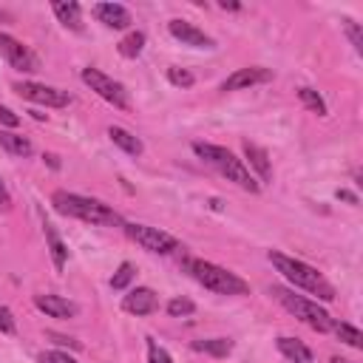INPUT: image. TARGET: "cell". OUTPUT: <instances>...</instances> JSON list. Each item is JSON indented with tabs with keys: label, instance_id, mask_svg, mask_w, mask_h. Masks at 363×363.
Wrapping results in <instances>:
<instances>
[{
	"label": "cell",
	"instance_id": "6da1fadb",
	"mask_svg": "<svg viewBox=\"0 0 363 363\" xmlns=\"http://www.w3.org/2000/svg\"><path fill=\"white\" fill-rule=\"evenodd\" d=\"M51 204L60 216L68 218H79L85 224H96V227H122L125 218L105 201L99 199H88L79 193H68V190H54L51 193Z\"/></svg>",
	"mask_w": 363,
	"mask_h": 363
},
{
	"label": "cell",
	"instance_id": "7a4b0ae2",
	"mask_svg": "<svg viewBox=\"0 0 363 363\" xmlns=\"http://www.w3.org/2000/svg\"><path fill=\"white\" fill-rule=\"evenodd\" d=\"M267 258H269V264H272L292 286H298V289H303V292H309V295H318L320 301H335V286L323 278V272H318V269L309 267L306 261H298V258L284 255V252H278V250H269Z\"/></svg>",
	"mask_w": 363,
	"mask_h": 363
},
{
	"label": "cell",
	"instance_id": "3957f363",
	"mask_svg": "<svg viewBox=\"0 0 363 363\" xmlns=\"http://www.w3.org/2000/svg\"><path fill=\"white\" fill-rule=\"evenodd\" d=\"M193 153L199 156V159H204L207 164H213L227 182H233V184H238L241 190H247V193H258V182H255V176L247 170V164L235 156V153H230L227 147H221V145H210V142H193Z\"/></svg>",
	"mask_w": 363,
	"mask_h": 363
},
{
	"label": "cell",
	"instance_id": "277c9868",
	"mask_svg": "<svg viewBox=\"0 0 363 363\" xmlns=\"http://www.w3.org/2000/svg\"><path fill=\"white\" fill-rule=\"evenodd\" d=\"M184 269L190 272V278L196 284H201L210 292H218V295H247L250 292V284L241 275H235V272H230V269H224L213 261L184 258Z\"/></svg>",
	"mask_w": 363,
	"mask_h": 363
},
{
	"label": "cell",
	"instance_id": "5b68a950",
	"mask_svg": "<svg viewBox=\"0 0 363 363\" xmlns=\"http://www.w3.org/2000/svg\"><path fill=\"white\" fill-rule=\"evenodd\" d=\"M269 295H272L286 312H292L298 320H303L306 326H312L315 332H332L335 318H332L323 306H318V301H309V298H303V295H295V292L286 289V286H269Z\"/></svg>",
	"mask_w": 363,
	"mask_h": 363
},
{
	"label": "cell",
	"instance_id": "8992f818",
	"mask_svg": "<svg viewBox=\"0 0 363 363\" xmlns=\"http://www.w3.org/2000/svg\"><path fill=\"white\" fill-rule=\"evenodd\" d=\"M125 235L130 241H136L142 250L156 252V255H170L179 250V238H173L170 233L159 230V227H147V224H136V221H125L122 224Z\"/></svg>",
	"mask_w": 363,
	"mask_h": 363
},
{
	"label": "cell",
	"instance_id": "52a82bcc",
	"mask_svg": "<svg viewBox=\"0 0 363 363\" xmlns=\"http://www.w3.org/2000/svg\"><path fill=\"white\" fill-rule=\"evenodd\" d=\"M82 82L91 88V91H96L105 102H111L113 108H119V111H128L130 108V96H128V91H125V85L119 82V79H113V77H108L105 71H99V68H82Z\"/></svg>",
	"mask_w": 363,
	"mask_h": 363
},
{
	"label": "cell",
	"instance_id": "ba28073f",
	"mask_svg": "<svg viewBox=\"0 0 363 363\" xmlns=\"http://www.w3.org/2000/svg\"><path fill=\"white\" fill-rule=\"evenodd\" d=\"M14 94L20 99H28L34 105H45V108H65L71 102L68 91H60L54 85H43V82H14Z\"/></svg>",
	"mask_w": 363,
	"mask_h": 363
},
{
	"label": "cell",
	"instance_id": "9c48e42d",
	"mask_svg": "<svg viewBox=\"0 0 363 363\" xmlns=\"http://www.w3.org/2000/svg\"><path fill=\"white\" fill-rule=\"evenodd\" d=\"M0 57L11 65V68H17V71H40V60H37V54L26 45V43H20V40H14L11 34H3L0 31Z\"/></svg>",
	"mask_w": 363,
	"mask_h": 363
},
{
	"label": "cell",
	"instance_id": "30bf717a",
	"mask_svg": "<svg viewBox=\"0 0 363 363\" xmlns=\"http://www.w3.org/2000/svg\"><path fill=\"white\" fill-rule=\"evenodd\" d=\"M272 79V71L264 68V65H250V68H238L233 71L224 82H221V91H244V88H252V85H264Z\"/></svg>",
	"mask_w": 363,
	"mask_h": 363
},
{
	"label": "cell",
	"instance_id": "8fae6325",
	"mask_svg": "<svg viewBox=\"0 0 363 363\" xmlns=\"http://www.w3.org/2000/svg\"><path fill=\"white\" fill-rule=\"evenodd\" d=\"M167 31L176 37V40H182L184 45H193V48H216V40L210 37V34H204L201 28H196L193 23H187V20H170L167 23Z\"/></svg>",
	"mask_w": 363,
	"mask_h": 363
},
{
	"label": "cell",
	"instance_id": "7c38bea8",
	"mask_svg": "<svg viewBox=\"0 0 363 363\" xmlns=\"http://www.w3.org/2000/svg\"><path fill=\"white\" fill-rule=\"evenodd\" d=\"M122 309L130 312V315H136V318H145V315H150V312L159 309V298H156V292L150 286H136V289H130L122 298Z\"/></svg>",
	"mask_w": 363,
	"mask_h": 363
},
{
	"label": "cell",
	"instance_id": "4fadbf2b",
	"mask_svg": "<svg viewBox=\"0 0 363 363\" xmlns=\"http://www.w3.org/2000/svg\"><path fill=\"white\" fill-rule=\"evenodd\" d=\"M34 306L40 312H45L48 318H77V312H79V306L74 301H68L62 295H51V292L34 295Z\"/></svg>",
	"mask_w": 363,
	"mask_h": 363
},
{
	"label": "cell",
	"instance_id": "5bb4252c",
	"mask_svg": "<svg viewBox=\"0 0 363 363\" xmlns=\"http://www.w3.org/2000/svg\"><path fill=\"white\" fill-rule=\"evenodd\" d=\"M241 147H244V156H247V170L250 173L255 170L258 184H269L272 182V164H269L267 150L261 145H255V142H244Z\"/></svg>",
	"mask_w": 363,
	"mask_h": 363
},
{
	"label": "cell",
	"instance_id": "9a60e30c",
	"mask_svg": "<svg viewBox=\"0 0 363 363\" xmlns=\"http://www.w3.org/2000/svg\"><path fill=\"white\" fill-rule=\"evenodd\" d=\"M91 11H94V17H96L99 23H105L108 28H128V26L133 23L130 11H128L122 3H96Z\"/></svg>",
	"mask_w": 363,
	"mask_h": 363
},
{
	"label": "cell",
	"instance_id": "2e32d148",
	"mask_svg": "<svg viewBox=\"0 0 363 363\" xmlns=\"http://www.w3.org/2000/svg\"><path fill=\"white\" fill-rule=\"evenodd\" d=\"M51 11H54V17L65 28L82 31V9H79V3H74V0H54L51 3Z\"/></svg>",
	"mask_w": 363,
	"mask_h": 363
},
{
	"label": "cell",
	"instance_id": "e0dca14e",
	"mask_svg": "<svg viewBox=\"0 0 363 363\" xmlns=\"http://www.w3.org/2000/svg\"><path fill=\"white\" fill-rule=\"evenodd\" d=\"M43 233H45V244H48V252H51V261H54V269L57 272H62L65 269V264H68V247H65V241L60 238V233H57V227L54 224H43Z\"/></svg>",
	"mask_w": 363,
	"mask_h": 363
},
{
	"label": "cell",
	"instance_id": "ac0fdd59",
	"mask_svg": "<svg viewBox=\"0 0 363 363\" xmlns=\"http://www.w3.org/2000/svg\"><path fill=\"white\" fill-rule=\"evenodd\" d=\"M275 346H278V352H281L286 360H292V363H312V349H309L306 343H301L298 337L281 335V337L275 340Z\"/></svg>",
	"mask_w": 363,
	"mask_h": 363
},
{
	"label": "cell",
	"instance_id": "d6986e66",
	"mask_svg": "<svg viewBox=\"0 0 363 363\" xmlns=\"http://www.w3.org/2000/svg\"><path fill=\"white\" fill-rule=\"evenodd\" d=\"M108 136H111V142H113L119 150H125L128 156H142V153H145L142 139H139V136H133L130 130L119 128V125H111V128H108Z\"/></svg>",
	"mask_w": 363,
	"mask_h": 363
},
{
	"label": "cell",
	"instance_id": "ffe728a7",
	"mask_svg": "<svg viewBox=\"0 0 363 363\" xmlns=\"http://www.w3.org/2000/svg\"><path fill=\"white\" fill-rule=\"evenodd\" d=\"M0 147L11 156H31L34 153V145L20 136V133H11V130H0Z\"/></svg>",
	"mask_w": 363,
	"mask_h": 363
},
{
	"label": "cell",
	"instance_id": "44dd1931",
	"mask_svg": "<svg viewBox=\"0 0 363 363\" xmlns=\"http://www.w3.org/2000/svg\"><path fill=\"white\" fill-rule=\"evenodd\" d=\"M196 352H207L213 357H227L233 352V340L230 337H207V340H193Z\"/></svg>",
	"mask_w": 363,
	"mask_h": 363
},
{
	"label": "cell",
	"instance_id": "7402d4cb",
	"mask_svg": "<svg viewBox=\"0 0 363 363\" xmlns=\"http://www.w3.org/2000/svg\"><path fill=\"white\" fill-rule=\"evenodd\" d=\"M332 332L340 337V343H346V346H352V349H363V332H360L357 326L343 323V320H335V323H332Z\"/></svg>",
	"mask_w": 363,
	"mask_h": 363
},
{
	"label": "cell",
	"instance_id": "603a6c76",
	"mask_svg": "<svg viewBox=\"0 0 363 363\" xmlns=\"http://www.w3.org/2000/svg\"><path fill=\"white\" fill-rule=\"evenodd\" d=\"M142 48H145V34L142 31H130L125 40H119V45H116V51L125 57V60H136L139 54H142Z\"/></svg>",
	"mask_w": 363,
	"mask_h": 363
},
{
	"label": "cell",
	"instance_id": "cb8c5ba5",
	"mask_svg": "<svg viewBox=\"0 0 363 363\" xmlns=\"http://www.w3.org/2000/svg\"><path fill=\"white\" fill-rule=\"evenodd\" d=\"M298 99L312 111V113H318V116H326V102H323V96L318 94V91H312V88H298Z\"/></svg>",
	"mask_w": 363,
	"mask_h": 363
},
{
	"label": "cell",
	"instance_id": "d4e9b609",
	"mask_svg": "<svg viewBox=\"0 0 363 363\" xmlns=\"http://www.w3.org/2000/svg\"><path fill=\"white\" fill-rule=\"evenodd\" d=\"M340 26H343V31H346V37H349L352 48H354L357 54H363V31H360V23H354L352 17H343V20H340Z\"/></svg>",
	"mask_w": 363,
	"mask_h": 363
},
{
	"label": "cell",
	"instance_id": "484cf974",
	"mask_svg": "<svg viewBox=\"0 0 363 363\" xmlns=\"http://www.w3.org/2000/svg\"><path fill=\"white\" fill-rule=\"evenodd\" d=\"M133 275H136V267H133L130 261H122L119 269H116L113 278H111V286H113V289H125V286L133 281Z\"/></svg>",
	"mask_w": 363,
	"mask_h": 363
},
{
	"label": "cell",
	"instance_id": "4316f807",
	"mask_svg": "<svg viewBox=\"0 0 363 363\" xmlns=\"http://www.w3.org/2000/svg\"><path fill=\"white\" fill-rule=\"evenodd\" d=\"M196 312V303L190 298H170L167 301V315L170 318H187Z\"/></svg>",
	"mask_w": 363,
	"mask_h": 363
},
{
	"label": "cell",
	"instance_id": "83f0119b",
	"mask_svg": "<svg viewBox=\"0 0 363 363\" xmlns=\"http://www.w3.org/2000/svg\"><path fill=\"white\" fill-rule=\"evenodd\" d=\"M167 79H170V85H176V88H190V85L196 82V77H193L190 71H184V68H167Z\"/></svg>",
	"mask_w": 363,
	"mask_h": 363
},
{
	"label": "cell",
	"instance_id": "f1b7e54d",
	"mask_svg": "<svg viewBox=\"0 0 363 363\" xmlns=\"http://www.w3.org/2000/svg\"><path fill=\"white\" fill-rule=\"evenodd\" d=\"M147 363H173L164 346H159L153 337H147Z\"/></svg>",
	"mask_w": 363,
	"mask_h": 363
},
{
	"label": "cell",
	"instance_id": "f546056e",
	"mask_svg": "<svg viewBox=\"0 0 363 363\" xmlns=\"http://www.w3.org/2000/svg\"><path fill=\"white\" fill-rule=\"evenodd\" d=\"M37 363H77L68 352H57V349H51V352H43L40 357H37Z\"/></svg>",
	"mask_w": 363,
	"mask_h": 363
},
{
	"label": "cell",
	"instance_id": "4dcf8cb0",
	"mask_svg": "<svg viewBox=\"0 0 363 363\" xmlns=\"http://www.w3.org/2000/svg\"><path fill=\"white\" fill-rule=\"evenodd\" d=\"M0 332L3 335H14V318L6 306H0Z\"/></svg>",
	"mask_w": 363,
	"mask_h": 363
},
{
	"label": "cell",
	"instance_id": "1f68e13d",
	"mask_svg": "<svg viewBox=\"0 0 363 363\" xmlns=\"http://www.w3.org/2000/svg\"><path fill=\"white\" fill-rule=\"evenodd\" d=\"M0 125H6V128H17V125H20V116H17L11 108L0 105Z\"/></svg>",
	"mask_w": 363,
	"mask_h": 363
},
{
	"label": "cell",
	"instance_id": "d6a6232c",
	"mask_svg": "<svg viewBox=\"0 0 363 363\" xmlns=\"http://www.w3.org/2000/svg\"><path fill=\"white\" fill-rule=\"evenodd\" d=\"M48 337L57 343V346H68V349H82V343L79 340H74V337H65V335H57V332H48Z\"/></svg>",
	"mask_w": 363,
	"mask_h": 363
},
{
	"label": "cell",
	"instance_id": "836d02e7",
	"mask_svg": "<svg viewBox=\"0 0 363 363\" xmlns=\"http://www.w3.org/2000/svg\"><path fill=\"white\" fill-rule=\"evenodd\" d=\"M0 210H11V193L3 179H0Z\"/></svg>",
	"mask_w": 363,
	"mask_h": 363
},
{
	"label": "cell",
	"instance_id": "e575fe53",
	"mask_svg": "<svg viewBox=\"0 0 363 363\" xmlns=\"http://www.w3.org/2000/svg\"><path fill=\"white\" fill-rule=\"evenodd\" d=\"M337 199H343V201H349V204H357V196L349 193V190H337Z\"/></svg>",
	"mask_w": 363,
	"mask_h": 363
},
{
	"label": "cell",
	"instance_id": "d590c367",
	"mask_svg": "<svg viewBox=\"0 0 363 363\" xmlns=\"http://www.w3.org/2000/svg\"><path fill=\"white\" fill-rule=\"evenodd\" d=\"M218 6H221V9H230V11H238V9H241V3H227V0H221Z\"/></svg>",
	"mask_w": 363,
	"mask_h": 363
},
{
	"label": "cell",
	"instance_id": "8d00e7d4",
	"mask_svg": "<svg viewBox=\"0 0 363 363\" xmlns=\"http://www.w3.org/2000/svg\"><path fill=\"white\" fill-rule=\"evenodd\" d=\"M45 159H48V164H51V167H57V164H60V162H57V156H54V153H48V156H45Z\"/></svg>",
	"mask_w": 363,
	"mask_h": 363
},
{
	"label": "cell",
	"instance_id": "74e56055",
	"mask_svg": "<svg viewBox=\"0 0 363 363\" xmlns=\"http://www.w3.org/2000/svg\"><path fill=\"white\" fill-rule=\"evenodd\" d=\"M332 363H352V360H346V357H332Z\"/></svg>",
	"mask_w": 363,
	"mask_h": 363
}]
</instances>
